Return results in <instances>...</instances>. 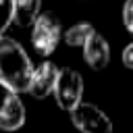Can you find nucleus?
Masks as SVG:
<instances>
[{
	"mask_svg": "<svg viewBox=\"0 0 133 133\" xmlns=\"http://www.w3.org/2000/svg\"><path fill=\"white\" fill-rule=\"evenodd\" d=\"M56 104L60 110L71 112L75 106H79L83 102V77L81 73H77L75 69H58V77H56V85L52 91Z\"/></svg>",
	"mask_w": 133,
	"mask_h": 133,
	"instance_id": "3",
	"label": "nucleus"
},
{
	"mask_svg": "<svg viewBox=\"0 0 133 133\" xmlns=\"http://www.w3.org/2000/svg\"><path fill=\"white\" fill-rule=\"evenodd\" d=\"M10 23H12V2L0 0V35H4V31Z\"/></svg>",
	"mask_w": 133,
	"mask_h": 133,
	"instance_id": "10",
	"label": "nucleus"
},
{
	"mask_svg": "<svg viewBox=\"0 0 133 133\" xmlns=\"http://www.w3.org/2000/svg\"><path fill=\"white\" fill-rule=\"evenodd\" d=\"M94 31H96V29H94L91 23L79 21V23H75L73 27H69V29L62 33V37H64V42H66L69 46H81V48H83V44L87 42V37H89Z\"/></svg>",
	"mask_w": 133,
	"mask_h": 133,
	"instance_id": "9",
	"label": "nucleus"
},
{
	"mask_svg": "<svg viewBox=\"0 0 133 133\" xmlns=\"http://www.w3.org/2000/svg\"><path fill=\"white\" fill-rule=\"evenodd\" d=\"M25 106L19 100V94L0 79V129L17 131L25 123Z\"/></svg>",
	"mask_w": 133,
	"mask_h": 133,
	"instance_id": "5",
	"label": "nucleus"
},
{
	"mask_svg": "<svg viewBox=\"0 0 133 133\" xmlns=\"http://www.w3.org/2000/svg\"><path fill=\"white\" fill-rule=\"evenodd\" d=\"M121 58H123V64H125L127 69H131V71H133V42L125 46V50H123Z\"/></svg>",
	"mask_w": 133,
	"mask_h": 133,
	"instance_id": "12",
	"label": "nucleus"
},
{
	"mask_svg": "<svg viewBox=\"0 0 133 133\" xmlns=\"http://www.w3.org/2000/svg\"><path fill=\"white\" fill-rule=\"evenodd\" d=\"M83 60L94 71H102V69L108 66V62H110V46L104 39V35H100L98 31H94L87 37V42L83 44Z\"/></svg>",
	"mask_w": 133,
	"mask_h": 133,
	"instance_id": "7",
	"label": "nucleus"
},
{
	"mask_svg": "<svg viewBox=\"0 0 133 133\" xmlns=\"http://www.w3.org/2000/svg\"><path fill=\"white\" fill-rule=\"evenodd\" d=\"M71 123L79 133H112V121L110 116L96 104L81 102L71 112Z\"/></svg>",
	"mask_w": 133,
	"mask_h": 133,
	"instance_id": "4",
	"label": "nucleus"
},
{
	"mask_svg": "<svg viewBox=\"0 0 133 133\" xmlns=\"http://www.w3.org/2000/svg\"><path fill=\"white\" fill-rule=\"evenodd\" d=\"M60 39H62V27L58 17L50 10L39 12L31 23V44L35 52L39 56H50L56 50Z\"/></svg>",
	"mask_w": 133,
	"mask_h": 133,
	"instance_id": "2",
	"label": "nucleus"
},
{
	"mask_svg": "<svg viewBox=\"0 0 133 133\" xmlns=\"http://www.w3.org/2000/svg\"><path fill=\"white\" fill-rule=\"evenodd\" d=\"M12 2V23L17 27H29L42 12V0H10Z\"/></svg>",
	"mask_w": 133,
	"mask_h": 133,
	"instance_id": "8",
	"label": "nucleus"
},
{
	"mask_svg": "<svg viewBox=\"0 0 133 133\" xmlns=\"http://www.w3.org/2000/svg\"><path fill=\"white\" fill-rule=\"evenodd\" d=\"M31 73H33V64L25 48L17 39L8 35H0V79L19 94V91H27Z\"/></svg>",
	"mask_w": 133,
	"mask_h": 133,
	"instance_id": "1",
	"label": "nucleus"
},
{
	"mask_svg": "<svg viewBox=\"0 0 133 133\" xmlns=\"http://www.w3.org/2000/svg\"><path fill=\"white\" fill-rule=\"evenodd\" d=\"M56 77H58V66L50 60H44L42 64L33 66V73H31V79L27 85V94L37 100L52 96L54 85H56Z\"/></svg>",
	"mask_w": 133,
	"mask_h": 133,
	"instance_id": "6",
	"label": "nucleus"
},
{
	"mask_svg": "<svg viewBox=\"0 0 133 133\" xmlns=\"http://www.w3.org/2000/svg\"><path fill=\"white\" fill-rule=\"evenodd\" d=\"M123 25L133 35V0H125L123 4Z\"/></svg>",
	"mask_w": 133,
	"mask_h": 133,
	"instance_id": "11",
	"label": "nucleus"
}]
</instances>
